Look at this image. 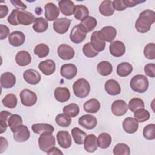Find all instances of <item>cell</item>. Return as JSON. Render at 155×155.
<instances>
[{
  "mask_svg": "<svg viewBox=\"0 0 155 155\" xmlns=\"http://www.w3.org/2000/svg\"><path fill=\"white\" fill-rule=\"evenodd\" d=\"M155 22V12L151 10H145L142 12L135 23L136 30L142 33L148 32L151 25Z\"/></svg>",
  "mask_w": 155,
  "mask_h": 155,
  "instance_id": "1",
  "label": "cell"
},
{
  "mask_svg": "<svg viewBox=\"0 0 155 155\" xmlns=\"http://www.w3.org/2000/svg\"><path fill=\"white\" fill-rule=\"evenodd\" d=\"M130 87L135 92L143 93L148 88L149 82L147 78L143 74H137L130 81Z\"/></svg>",
  "mask_w": 155,
  "mask_h": 155,
  "instance_id": "2",
  "label": "cell"
},
{
  "mask_svg": "<svg viewBox=\"0 0 155 155\" xmlns=\"http://www.w3.org/2000/svg\"><path fill=\"white\" fill-rule=\"evenodd\" d=\"M74 94L79 98L86 97L90 91L89 82L84 78L78 79L73 85Z\"/></svg>",
  "mask_w": 155,
  "mask_h": 155,
  "instance_id": "3",
  "label": "cell"
},
{
  "mask_svg": "<svg viewBox=\"0 0 155 155\" xmlns=\"http://www.w3.org/2000/svg\"><path fill=\"white\" fill-rule=\"evenodd\" d=\"M56 143L55 138L52 133L44 132L41 134L38 139L39 147L44 152L47 153L50 149L54 147Z\"/></svg>",
  "mask_w": 155,
  "mask_h": 155,
  "instance_id": "4",
  "label": "cell"
},
{
  "mask_svg": "<svg viewBox=\"0 0 155 155\" xmlns=\"http://www.w3.org/2000/svg\"><path fill=\"white\" fill-rule=\"evenodd\" d=\"M20 99L23 105L31 107L37 101V96L35 93L29 89H24L20 93Z\"/></svg>",
  "mask_w": 155,
  "mask_h": 155,
  "instance_id": "5",
  "label": "cell"
},
{
  "mask_svg": "<svg viewBox=\"0 0 155 155\" xmlns=\"http://www.w3.org/2000/svg\"><path fill=\"white\" fill-rule=\"evenodd\" d=\"M87 33L80 24L75 25L70 34V39L74 44H80L86 38Z\"/></svg>",
  "mask_w": 155,
  "mask_h": 155,
  "instance_id": "6",
  "label": "cell"
},
{
  "mask_svg": "<svg viewBox=\"0 0 155 155\" xmlns=\"http://www.w3.org/2000/svg\"><path fill=\"white\" fill-rule=\"evenodd\" d=\"M117 35L116 29L112 26H105L98 31V36L104 42H111Z\"/></svg>",
  "mask_w": 155,
  "mask_h": 155,
  "instance_id": "7",
  "label": "cell"
},
{
  "mask_svg": "<svg viewBox=\"0 0 155 155\" xmlns=\"http://www.w3.org/2000/svg\"><path fill=\"white\" fill-rule=\"evenodd\" d=\"M13 138L18 142H24L27 141L30 136V132L26 125H21L13 132Z\"/></svg>",
  "mask_w": 155,
  "mask_h": 155,
  "instance_id": "8",
  "label": "cell"
},
{
  "mask_svg": "<svg viewBox=\"0 0 155 155\" xmlns=\"http://www.w3.org/2000/svg\"><path fill=\"white\" fill-rule=\"evenodd\" d=\"M71 21L67 18H61L55 20L53 24L54 30L59 34L65 33L70 25Z\"/></svg>",
  "mask_w": 155,
  "mask_h": 155,
  "instance_id": "9",
  "label": "cell"
},
{
  "mask_svg": "<svg viewBox=\"0 0 155 155\" xmlns=\"http://www.w3.org/2000/svg\"><path fill=\"white\" fill-rule=\"evenodd\" d=\"M44 15L47 20L52 21L57 19L59 15V8L54 3H47L44 6Z\"/></svg>",
  "mask_w": 155,
  "mask_h": 155,
  "instance_id": "10",
  "label": "cell"
},
{
  "mask_svg": "<svg viewBox=\"0 0 155 155\" xmlns=\"http://www.w3.org/2000/svg\"><path fill=\"white\" fill-rule=\"evenodd\" d=\"M78 123L85 129L92 130L97 125V121L95 116L91 114H84L79 117Z\"/></svg>",
  "mask_w": 155,
  "mask_h": 155,
  "instance_id": "11",
  "label": "cell"
},
{
  "mask_svg": "<svg viewBox=\"0 0 155 155\" xmlns=\"http://www.w3.org/2000/svg\"><path fill=\"white\" fill-rule=\"evenodd\" d=\"M58 56L63 60L71 59L75 54V51L73 47L70 45L62 44H61L57 50Z\"/></svg>",
  "mask_w": 155,
  "mask_h": 155,
  "instance_id": "12",
  "label": "cell"
},
{
  "mask_svg": "<svg viewBox=\"0 0 155 155\" xmlns=\"http://www.w3.org/2000/svg\"><path fill=\"white\" fill-rule=\"evenodd\" d=\"M128 108L127 103L122 99L114 101L111 105V111L116 116L124 115L127 112Z\"/></svg>",
  "mask_w": 155,
  "mask_h": 155,
  "instance_id": "13",
  "label": "cell"
},
{
  "mask_svg": "<svg viewBox=\"0 0 155 155\" xmlns=\"http://www.w3.org/2000/svg\"><path fill=\"white\" fill-rule=\"evenodd\" d=\"M78 73L76 66L73 64H66L61 66L60 70L61 75L67 79L74 78Z\"/></svg>",
  "mask_w": 155,
  "mask_h": 155,
  "instance_id": "14",
  "label": "cell"
},
{
  "mask_svg": "<svg viewBox=\"0 0 155 155\" xmlns=\"http://www.w3.org/2000/svg\"><path fill=\"white\" fill-rule=\"evenodd\" d=\"M58 145L62 148H68L71 145V137L67 131H59L56 134Z\"/></svg>",
  "mask_w": 155,
  "mask_h": 155,
  "instance_id": "15",
  "label": "cell"
},
{
  "mask_svg": "<svg viewBox=\"0 0 155 155\" xmlns=\"http://www.w3.org/2000/svg\"><path fill=\"white\" fill-rule=\"evenodd\" d=\"M23 78L26 82L31 85L38 84L41 79V74L34 69H28L23 73Z\"/></svg>",
  "mask_w": 155,
  "mask_h": 155,
  "instance_id": "16",
  "label": "cell"
},
{
  "mask_svg": "<svg viewBox=\"0 0 155 155\" xmlns=\"http://www.w3.org/2000/svg\"><path fill=\"white\" fill-rule=\"evenodd\" d=\"M84 147L86 151L94 153L98 147L96 136L93 134L87 135L84 141Z\"/></svg>",
  "mask_w": 155,
  "mask_h": 155,
  "instance_id": "17",
  "label": "cell"
},
{
  "mask_svg": "<svg viewBox=\"0 0 155 155\" xmlns=\"http://www.w3.org/2000/svg\"><path fill=\"white\" fill-rule=\"evenodd\" d=\"M38 67L42 73L46 76L52 74L56 70V64L52 59H46L41 61L39 64Z\"/></svg>",
  "mask_w": 155,
  "mask_h": 155,
  "instance_id": "18",
  "label": "cell"
},
{
  "mask_svg": "<svg viewBox=\"0 0 155 155\" xmlns=\"http://www.w3.org/2000/svg\"><path fill=\"white\" fill-rule=\"evenodd\" d=\"M111 54L114 57H120L125 53V46L120 41H115L111 42L109 47Z\"/></svg>",
  "mask_w": 155,
  "mask_h": 155,
  "instance_id": "19",
  "label": "cell"
},
{
  "mask_svg": "<svg viewBox=\"0 0 155 155\" xmlns=\"http://www.w3.org/2000/svg\"><path fill=\"white\" fill-rule=\"evenodd\" d=\"M18 21L19 24L24 25H29L33 22L34 23L36 18L34 15L26 10H19L17 16Z\"/></svg>",
  "mask_w": 155,
  "mask_h": 155,
  "instance_id": "20",
  "label": "cell"
},
{
  "mask_svg": "<svg viewBox=\"0 0 155 155\" xmlns=\"http://www.w3.org/2000/svg\"><path fill=\"white\" fill-rule=\"evenodd\" d=\"M122 126L126 133L133 134L137 131L139 128V122L135 118L128 117L124 120Z\"/></svg>",
  "mask_w": 155,
  "mask_h": 155,
  "instance_id": "21",
  "label": "cell"
},
{
  "mask_svg": "<svg viewBox=\"0 0 155 155\" xmlns=\"http://www.w3.org/2000/svg\"><path fill=\"white\" fill-rule=\"evenodd\" d=\"M25 40V35L20 31H13L8 36V42L14 47H19L22 45L24 43Z\"/></svg>",
  "mask_w": 155,
  "mask_h": 155,
  "instance_id": "22",
  "label": "cell"
},
{
  "mask_svg": "<svg viewBox=\"0 0 155 155\" xmlns=\"http://www.w3.org/2000/svg\"><path fill=\"white\" fill-rule=\"evenodd\" d=\"M59 8L63 15L70 16L74 13L75 5L70 0H61L59 1Z\"/></svg>",
  "mask_w": 155,
  "mask_h": 155,
  "instance_id": "23",
  "label": "cell"
},
{
  "mask_svg": "<svg viewBox=\"0 0 155 155\" xmlns=\"http://www.w3.org/2000/svg\"><path fill=\"white\" fill-rule=\"evenodd\" d=\"M106 92L111 96H116L120 94L121 88L119 84L114 79H108L105 84Z\"/></svg>",
  "mask_w": 155,
  "mask_h": 155,
  "instance_id": "24",
  "label": "cell"
},
{
  "mask_svg": "<svg viewBox=\"0 0 155 155\" xmlns=\"http://www.w3.org/2000/svg\"><path fill=\"white\" fill-rule=\"evenodd\" d=\"M16 84V77L10 72H5L1 76V85L4 88H12Z\"/></svg>",
  "mask_w": 155,
  "mask_h": 155,
  "instance_id": "25",
  "label": "cell"
},
{
  "mask_svg": "<svg viewBox=\"0 0 155 155\" xmlns=\"http://www.w3.org/2000/svg\"><path fill=\"white\" fill-rule=\"evenodd\" d=\"M16 64L21 67H24L29 65L31 61L30 54L25 50H21L17 53L15 56Z\"/></svg>",
  "mask_w": 155,
  "mask_h": 155,
  "instance_id": "26",
  "label": "cell"
},
{
  "mask_svg": "<svg viewBox=\"0 0 155 155\" xmlns=\"http://www.w3.org/2000/svg\"><path fill=\"white\" fill-rule=\"evenodd\" d=\"M91 44L93 48L97 52L103 51L105 47V42L101 39L98 36V31L93 32L90 38Z\"/></svg>",
  "mask_w": 155,
  "mask_h": 155,
  "instance_id": "27",
  "label": "cell"
},
{
  "mask_svg": "<svg viewBox=\"0 0 155 155\" xmlns=\"http://www.w3.org/2000/svg\"><path fill=\"white\" fill-rule=\"evenodd\" d=\"M54 95L58 102H65L70 97V92L66 87H57L54 90Z\"/></svg>",
  "mask_w": 155,
  "mask_h": 155,
  "instance_id": "28",
  "label": "cell"
},
{
  "mask_svg": "<svg viewBox=\"0 0 155 155\" xmlns=\"http://www.w3.org/2000/svg\"><path fill=\"white\" fill-rule=\"evenodd\" d=\"M99 12L105 16H112L114 12V8L113 5V1L105 0L102 1L99 7Z\"/></svg>",
  "mask_w": 155,
  "mask_h": 155,
  "instance_id": "29",
  "label": "cell"
},
{
  "mask_svg": "<svg viewBox=\"0 0 155 155\" xmlns=\"http://www.w3.org/2000/svg\"><path fill=\"white\" fill-rule=\"evenodd\" d=\"M101 107L100 102L95 98L90 99L84 104V110L87 113H97Z\"/></svg>",
  "mask_w": 155,
  "mask_h": 155,
  "instance_id": "30",
  "label": "cell"
},
{
  "mask_svg": "<svg viewBox=\"0 0 155 155\" xmlns=\"http://www.w3.org/2000/svg\"><path fill=\"white\" fill-rule=\"evenodd\" d=\"M31 129L35 133L39 134H41L44 132H49L50 133H53L54 130L53 126L46 123H38L33 124L31 126Z\"/></svg>",
  "mask_w": 155,
  "mask_h": 155,
  "instance_id": "31",
  "label": "cell"
},
{
  "mask_svg": "<svg viewBox=\"0 0 155 155\" xmlns=\"http://www.w3.org/2000/svg\"><path fill=\"white\" fill-rule=\"evenodd\" d=\"M97 20L95 18L88 16V17L81 21L80 24L86 31V33H88L94 29V28L97 25Z\"/></svg>",
  "mask_w": 155,
  "mask_h": 155,
  "instance_id": "32",
  "label": "cell"
},
{
  "mask_svg": "<svg viewBox=\"0 0 155 155\" xmlns=\"http://www.w3.org/2000/svg\"><path fill=\"white\" fill-rule=\"evenodd\" d=\"M48 27V24L47 19L40 17L36 18L33 24V29L37 33H43L45 31Z\"/></svg>",
  "mask_w": 155,
  "mask_h": 155,
  "instance_id": "33",
  "label": "cell"
},
{
  "mask_svg": "<svg viewBox=\"0 0 155 155\" xmlns=\"http://www.w3.org/2000/svg\"><path fill=\"white\" fill-rule=\"evenodd\" d=\"M97 71L101 75L107 76L111 73L113 71V66L109 62L103 61L97 64Z\"/></svg>",
  "mask_w": 155,
  "mask_h": 155,
  "instance_id": "34",
  "label": "cell"
},
{
  "mask_svg": "<svg viewBox=\"0 0 155 155\" xmlns=\"http://www.w3.org/2000/svg\"><path fill=\"white\" fill-rule=\"evenodd\" d=\"M73 14L74 18L76 19L82 21L85 18L88 16L89 11L86 6L82 4H79L75 6Z\"/></svg>",
  "mask_w": 155,
  "mask_h": 155,
  "instance_id": "35",
  "label": "cell"
},
{
  "mask_svg": "<svg viewBox=\"0 0 155 155\" xmlns=\"http://www.w3.org/2000/svg\"><path fill=\"white\" fill-rule=\"evenodd\" d=\"M133 71V66L128 62L120 63L116 69L117 75L120 77H126L128 76Z\"/></svg>",
  "mask_w": 155,
  "mask_h": 155,
  "instance_id": "36",
  "label": "cell"
},
{
  "mask_svg": "<svg viewBox=\"0 0 155 155\" xmlns=\"http://www.w3.org/2000/svg\"><path fill=\"white\" fill-rule=\"evenodd\" d=\"M71 136L73 140L76 144L82 145L84 143L87 134L78 127H74L71 130Z\"/></svg>",
  "mask_w": 155,
  "mask_h": 155,
  "instance_id": "37",
  "label": "cell"
},
{
  "mask_svg": "<svg viewBox=\"0 0 155 155\" xmlns=\"http://www.w3.org/2000/svg\"><path fill=\"white\" fill-rule=\"evenodd\" d=\"M111 141V136L107 133H102L98 136L97 144L101 148H107L110 145Z\"/></svg>",
  "mask_w": 155,
  "mask_h": 155,
  "instance_id": "38",
  "label": "cell"
},
{
  "mask_svg": "<svg viewBox=\"0 0 155 155\" xmlns=\"http://www.w3.org/2000/svg\"><path fill=\"white\" fill-rule=\"evenodd\" d=\"M21 125H22V119L19 115L13 114L9 117L8 120V125L12 132H13Z\"/></svg>",
  "mask_w": 155,
  "mask_h": 155,
  "instance_id": "39",
  "label": "cell"
},
{
  "mask_svg": "<svg viewBox=\"0 0 155 155\" xmlns=\"http://www.w3.org/2000/svg\"><path fill=\"white\" fill-rule=\"evenodd\" d=\"M17 97L12 93L7 94L2 100V103L7 108H14L17 105Z\"/></svg>",
  "mask_w": 155,
  "mask_h": 155,
  "instance_id": "40",
  "label": "cell"
},
{
  "mask_svg": "<svg viewBox=\"0 0 155 155\" xmlns=\"http://www.w3.org/2000/svg\"><path fill=\"white\" fill-rule=\"evenodd\" d=\"M55 120L56 124L62 127H69L71 123V119L66 113H60L56 116Z\"/></svg>",
  "mask_w": 155,
  "mask_h": 155,
  "instance_id": "41",
  "label": "cell"
},
{
  "mask_svg": "<svg viewBox=\"0 0 155 155\" xmlns=\"http://www.w3.org/2000/svg\"><path fill=\"white\" fill-rule=\"evenodd\" d=\"M134 116L138 122L142 123L150 119V114L148 110L143 108L136 110L134 112Z\"/></svg>",
  "mask_w": 155,
  "mask_h": 155,
  "instance_id": "42",
  "label": "cell"
},
{
  "mask_svg": "<svg viewBox=\"0 0 155 155\" xmlns=\"http://www.w3.org/2000/svg\"><path fill=\"white\" fill-rule=\"evenodd\" d=\"M50 51L49 47L45 44L41 43L38 44L34 48V53L39 58L46 57Z\"/></svg>",
  "mask_w": 155,
  "mask_h": 155,
  "instance_id": "43",
  "label": "cell"
},
{
  "mask_svg": "<svg viewBox=\"0 0 155 155\" xmlns=\"http://www.w3.org/2000/svg\"><path fill=\"white\" fill-rule=\"evenodd\" d=\"M63 112L71 117H75L79 113V107L75 103H71L63 108Z\"/></svg>",
  "mask_w": 155,
  "mask_h": 155,
  "instance_id": "44",
  "label": "cell"
},
{
  "mask_svg": "<svg viewBox=\"0 0 155 155\" xmlns=\"http://www.w3.org/2000/svg\"><path fill=\"white\" fill-rule=\"evenodd\" d=\"M12 114L7 111H2L0 113V126H1V134L4 133L8 125V120L9 117Z\"/></svg>",
  "mask_w": 155,
  "mask_h": 155,
  "instance_id": "45",
  "label": "cell"
},
{
  "mask_svg": "<svg viewBox=\"0 0 155 155\" xmlns=\"http://www.w3.org/2000/svg\"><path fill=\"white\" fill-rule=\"evenodd\" d=\"M145 107V104L143 101L140 98H132L128 103V108L131 111L134 112L136 110L143 108Z\"/></svg>",
  "mask_w": 155,
  "mask_h": 155,
  "instance_id": "46",
  "label": "cell"
},
{
  "mask_svg": "<svg viewBox=\"0 0 155 155\" xmlns=\"http://www.w3.org/2000/svg\"><path fill=\"white\" fill-rule=\"evenodd\" d=\"M113 154L114 155H129L130 154V148L125 143H117L113 148Z\"/></svg>",
  "mask_w": 155,
  "mask_h": 155,
  "instance_id": "47",
  "label": "cell"
},
{
  "mask_svg": "<svg viewBox=\"0 0 155 155\" xmlns=\"http://www.w3.org/2000/svg\"><path fill=\"white\" fill-rule=\"evenodd\" d=\"M143 136L148 140H153L155 139V125L150 124L147 125L143 130Z\"/></svg>",
  "mask_w": 155,
  "mask_h": 155,
  "instance_id": "48",
  "label": "cell"
},
{
  "mask_svg": "<svg viewBox=\"0 0 155 155\" xmlns=\"http://www.w3.org/2000/svg\"><path fill=\"white\" fill-rule=\"evenodd\" d=\"M143 54L148 59H154L155 58V44L154 43H148L143 50Z\"/></svg>",
  "mask_w": 155,
  "mask_h": 155,
  "instance_id": "49",
  "label": "cell"
},
{
  "mask_svg": "<svg viewBox=\"0 0 155 155\" xmlns=\"http://www.w3.org/2000/svg\"><path fill=\"white\" fill-rule=\"evenodd\" d=\"M82 51L84 55L87 58H94L99 53L93 48L90 42L86 43L84 45L82 48Z\"/></svg>",
  "mask_w": 155,
  "mask_h": 155,
  "instance_id": "50",
  "label": "cell"
},
{
  "mask_svg": "<svg viewBox=\"0 0 155 155\" xmlns=\"http://www.w3.org/2000/svg\"><path fill=\"white\" fill-rule=\"evenodd\" d=\"M19 11V10H18V9H14L12 10V12H11L10 15L8 16L7 21L12 25L16 26L19 24L18 21V19H17V16H18V13Z\"/></svg>",
  "mask_w": 155,
  "mask_h": 155,
  "instance_id": "51",
  "label": "cell"
},
{
  "mask_svg": "<svg viewBox=\"0 0 155 155\" xmlns=\"http://www.w3.org/2000/svg\"><path fill=\"white\" fill-rule=\"evenodd\" d=\"M144 71L148 76L154 78L155 77V64L153 63L147 64L144 67Z\"/></svg>",
  "mask_w": 155,
  "mask_h": 155,
  "instance_id": "52",
  "label": "cell"
},
{
  "mask_svg": "<svg viewBox=\"0 0 155 155\" xmlns=\"http://www.w3.org/2000/svg\"><path fill=\"white\" fill-rule=\"evenodd\" d=\"M0 39L3 40L10 35V30L7 25L0 24Z\"/></svg>",
  "mask_w": 155,
  "mask_h": 155,
  "instance_id": "53",
  "label": "cell"
},
{
  "mask_svg": "<svg viewBox=\"0 0 155 155\" xmlns=\"http://www.w3.org/2000/svg\"><path fill=\"white\" fill-rule=\"evenodd\" d=\"M113 5L115 10L117 11H123L126 9L127 7L124 3L123 0H114L113 1Z\"/></svg>",
  "mask_w": 155,
  "mask_h": 155,
  "instance_id": "54",
  "label": "cell"
},
{
  "mask_svg": "<svg viewBox=\"0 0 155 155\" xmlns=\"http://www.w3.org/2000/svg\"><path fill=\"white\" fill-rule=\"evenodd\" d=\"M124 3L125 4L127 7H133L140 3L145 2V1H140V0H123Z\"/></svg>",
  "mask_w": 155,
  "mask_h": 155,
  "instance_id": "55",
  "label": "cell"
},
{
  "mask_svg": "<svg viewBox=\"0 0 155 155\" xmlns=\"http://www.w3.org/2000/svg\"><path fill=\"white\" fill-rule=\"evenodd\" d=\"M10 2L13 4V5L16 8V9H21L22 10H25L27 8V6L24 4L21 1H16V0H11Z\"/></svg>",
  "mask_w": 155,
  "mask_h": 155,
  "instance_id": "56",
  "label": "cell"
},
{
  "mask_svg": "<svg viewBox=\"0 0 155 155\" xmlns=\"http://www.w3.org/2000/svg\"><path fill=\"white\" fill-rule=\"evenodd\" d=\"M1 148H0V153H2L4 151L6 150L8 147V142L7 139L2 136H1Z\"/></svg>",
  "mask_w": 155,
  "mask_h": 155,
  "instance_id": "57",
  "label": "cell"
},
{
  "mask_svg": "<svg viewBox=\"0 0 155 155\" xmlns=\"http://www.w3.org/2000/svg\"><path fill=\"white\" fill-rule=\"evenodd\" d=\"M8 12V8L5 5H0V18L2 19L7 16Z\"/></svg>",
  "mask_w": 155,
  "mask_h": 155,
  "instance_id": "58",
  "label": "cell"
},
{
  "mask_svg": "<svg viewBox=\"0 0 155 155\" xmlns=\"http://www.w3.org/2000/svg\"><path fill=\"white\" fill-rule=\"evenodd\" d=\"M48 154H61L62 155L63 153L58 148L53 147L47 153Z\"/></svg>",
  "mask_w": 155,
  "mask_h": 155,
  "instance_id": "59",
  "label": "cell"
}]
</instances>
